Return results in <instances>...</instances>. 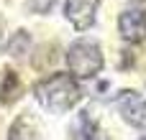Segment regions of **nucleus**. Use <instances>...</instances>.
Segmentation results:
<instances>
[{
	"label": "nucleus",
	"instance_id": "1",
	"mask_svg": "<svg viewBox=\"0 0 146 140\" xmlns=\"http://www.w3.org/2000/svg\"><path fill=\"white\" fill-rule=\"evenodd\" d=\"M33 97H36V102L46 112L62 115V112L74 110V105L82 99V87H80V79L74 74H69V71H54L46 79L36 82Z\"/></svg>",
	"mask_w": 146,
	"mask_h": 140
},
{
	"label": "nucleus",
	"instance_id": "2",
	"mask_svg": "<svg viewBox=\"0 0 146 140\" xmlns=\"http://www.w3.org/2000/svg\"><path fill=\"white\" fill-rule=\"evenodd\" d=\"M67 66H69V74H74L77 79L98 77L105 66V56H103L100 43H95L92 38H77L67 48Z\"/></svg>",
	"mask_w": 146,
	"mask_h": 140
},
{
	"label": "nucleus",
	"instance_id": "3",
	"mask_svg": "<svg viewBox=\"0 0 146 140\" xmlns=\"http://www.w3.org/2000/svg\"><path fill=\"white\" fill-rule=\"evenodd\" d=\"M118 33L126 43H141L146 38V0H133L121 13Z\"/></svg>",
	"mask_w": 146,
	"mask_h": 140
},
{
	"label": "nucleus",
	"instance_id": "4",
	"mask_svg": "<svg viewBox=\"0 0 146 140\" xmlns=\"http://www.w3.org/2000/svg\"><path fill=\"white\" fill-rule=\"evenodd\" d=\"M115 110L121 112V117L128 125H133V128H144L146 125V102L141 99L139 92L121 89L115 94Z\"/></svg>",
	"mask_w": 146,
	"mask_h": 140
},
{
	"label": "nucleus",
	"instance_id": "5",
	"mask_svg": "<svg viewBox=\"0 0 146 140\" xmlns=\"http://www.w3.org/2000/svg\"><path fill=\"white\" fill-rule=\"evenodd\" d=\"M100 0H64V15L77 31H87L95 26Z\"/></svg>",
	"mask_w": 146,
	"mask_h": 140
},
{
	"label": "nucleus",
	"instance_id": "6",
	"mask_svg": "<svg viewBox=\"0 0 146 140\" xmlns=\"http://www.w3.org/2000/svg\"><path fill=\"white\" fill-rule=\"evenodd\" d=\"M67 140H108L105 130L100 128L98 120L90 117V112H77L72 125H69V138Z\"/></svg>",
	"mask_w": 146,
	"mask_h": 140
},
{
	"label": "nucleus",
	"instance_id": "7",
	"mask_svg": "<svg viewBox=\"0 0 146 140\" xmlns=\"http://www.w3.org/2000/svg\"><path fill=\"white\" fill-rule=\"evenodd\" d=\"M8 140H41V125L31 112H23L8 128Z\"/></svg>",
	"mask_w": 146,
	"mask_h": 140
},
{
	"label": "nucleus",
	"instance_id": "8",
	"mask_svg": "<svg viewBox=\"0 0 146 140\" xmlns=\"http://www.w3.org/2000/svg\"><path fill=\"white\" fill-rule=\"evenodd\" d=\"M21 92H23L21 77H18L15 71L5 69V71H3V79H0V105H5V107H8V105L18 102Z\"/></svg>",
	"mask_w": 146,
	"mask_h": 140
},
{
	"label": "nucleus",
	"instance_id": "9",
	"mask_svg": "<svg viewBox=\"0 0 146 140\" xmlns=\"http://www.w3.org/2000/svg\"><path fill=\"white\" fill-rule=\"evenodd\" d=\"M28 51H31V36L26 31H15L8 41V54L15 56V59H23Z\"/></svg>",
	"mask_w": 146,
	"mask_h": 140
},
{
	"label": "nucleus",
	"instance_id": "10",
	"mask_svg": "<svg viewBox=\"0 0 146 140\" xmlns=\"http://www.w3.org/2000/svg\"><path fill=\"white\" fill-rule=\"evenodd\" d=\"M54 5H56V0H28V10L31 13H38V15L51 13Z\"/></svg>",
	"mask_w": 146,
	"mask_h": 140
}]
</instances>
